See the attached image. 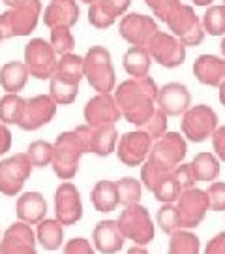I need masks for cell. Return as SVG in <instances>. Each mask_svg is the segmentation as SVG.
Segmentation results:
<instances>
[{
	"label": "cell",
	"mask_w": 225,
	"mask_h": 254,
	"mask_svg": "<svg viewBox=\"0 0 225 254\" xmlns=\"http://www.w3.org/2000/svg\"><path fill=\"white\" fill-rule=\"evenodd\" d=\"M0 254H38L36 234L27 222H13L0 239Z\"/></svg>",
	"instance_id": "18"
},
{
	"label": "cell",
	"mask_w": 225,
	"mask_h": 254,
	"mask_svg": "<svg viewBox=\"0 0 225 254\" xmlns=\"http://www.w3.org/2000/svg\"><path fill=\"white\" fill-rule=\"evenodd\" d=\"M51 47L54 49V53L58 55H66L72 53L73 47H75V38L72 34V27H64V25H58V27L51 28V40H49Z\"/></svg>",
	"instance_id": "37"
},
{
	"label": "cell",
	"mask_w": 225,
	"mask_h": 254,
	"mask_svg": "<svg viewBox=\"0 0 225 254\" xmlns=\"http://www.w3.org/2000/svg\"><path fill=\"white\" fill-rule=\"evenodd\" d=\"M220 51H222V55H224V59H225V36L222 38V42H220Z\"/></svg>",
	"instance_id": "54"
},
{
	"label": "cell",
	"mask_w": 225,
	"mask_h": 254,
	"mask_svg": "<svg viewBox=\"0 0 225 254\" xmlns=\"http://www.w3.org/2000/svg\"><path fill=\"white\" fill-rule=\"evenodd\" d=\"M191 173L195 177V183H210L216 181L220 175V158L212 153H199L189 162Z\"/></svg>",
	"instance_id": "28"
},
{
	"label": "cell",
	"mask_w": 225,
	"mask_h": 254,
	"mask_svg": "<svg viewBox=\"0 0 225 254\" xmlns=\"http://www.w3.org/2000/svg\"><path fill=\"white\" fill-rule=\"evenodd\" d=\"M113 96L117 106L130 125L143 128L156 111L158 85L150 75L132 77L115 87Z\"/></svg>",
	"instance_id": "1"
},
{
	"label": "cell",
	"mask_w": 225,
	"mask_h": 254,
	"mask_svg": "<svg viewBox=\"0 0 225 254\" xmlns=\"http://www.w3.org/2000/svg\"><path fill=\"white\" fill-rule=\"evenodd\" d=\"M189 106H191V94L186 85L173 81L158 89L156 108L163 111L167 117H179Z\"/></svg>",
	"instance_id": "20"
},
{
	"label": "cell",
	"mask_w": 225,
	"mask_h": 254,
	"mask_svg": "<svg viewBox=\"0 0 225 254\" xmlns=\"http://www.w3.org/2000/svg\"><path fill=\"white\" fill-rule=\"evenodd\" d=\"M75 134L79 136L81 143L85 145L87 153H92L105 158L117 149L118 132L115 125H101V127H90V125H81L75 128Z\"/></svg>",
	"instance_id": "12"
},
{
	"label": "cell",
	"mask_w": 225,
	"mask_h": 254,
	"mask_svg": "<svg viewBox=\"0 0 225 254\" xmlns=\"http://www.w3.org/2000/svg\"><path fill=\"white\" fill-rule=\"evenodd\" d=\"M81 2H85V4H89L90 6V4H92V2H96V0H81Z\"/></svg>",
	"instance_id": "55"
},
{
	"label": "cell",
	"mask_w": 225,
	"mask_h": 254,
	"mask_svg": "<svg viewBox=\"0 0 225 254\" xmlns=\"http://www.w3.org/2000/svg\"><path fill=\"white\" fill-rule=\"evenodd\" d=\"M54 77H58V79H62L66 83H81V79L85 77V73H83V57L75 55L73 51L60 55V59L56 61Z\"/></svg>",
	"instance_id": "30"
},
{
	"label": "cell",
	"mask_w": 225,
	"mask_h": 254,
	"mask_svg": "<svg viewBox=\"0 0 225 254\" xmlns=\"http://www.w3.org/2000/svg\"><path fill=\"white\" fill-rule=\"evenodd\" d=\"M193 75L201 85L220 87L225 81V59L216 55H201L193 63Z\"/></svg>",
	"instance_id": "22"
},
{
	"label": "cell",
	"mask_w": 225,
	"mask_h": 254,
	"mask_svg": "<svg viewBox=\"0 0 225 254\" xmlns=\"http://www.w3.org/2000/svg\"><path fill=\"white\" fill-rule=\"evenodd\" d=\"M8 8H17V6H27V4H34V2H40V0H2Z\"/></svg>",
	"instance_id": "50"
},
{
	"label": "cell",
	"mask_w": 225,
	"mask_h": 254,
	"mask_svg": "<svg viewBox=\"0 0 225 254\" xmlns=\"http://www.w3.org/2000/svg\"><path fill=\"white\" fill-rule=\"evenodd\" d=\"M117 19L113 17L111 13H107L105 9L99 6L98 2H92L89 8V23L96 28H109L115 25Z\"/></svg>",
	"instance_id": "42"
},
{
	"label": "cell",
	"mask_w": 225,
	"mask_h": 254,
	"mask_svg": "<svg viewBox=\"0 0 225 254\" xmlns=\"http://www.w3.org/2000/svg\"><path fill=\"white\" fill-rule=\"evenodd\" d=\"M224 4H225V0H224Z\"/></svg>",
	"instance_id": "57"
},
{
	"label": "cell",
	"mask_w": 225,
	"mask_h": 254,
	"mask_svg": "<svg viewBox=\"0 0 225 254\" xmlns=\"http://www.w3.org/2000/svg\"><path fill=\"white\" fill-rule=\"evenodd\" d=\"M118 32L132 46H146L150 42V38L158 32V25L150 15L126 13L120 19Z\"/></svg>",
	"instance_id": "17"
},
{
	"label": "cell",
	"mask_w": 225,
	"mask_h": 254,
	"mask_svg": "<svg viewBox=\"0 0 225 254\" xmlns=\"http://www.w3.org/2000/svg\"><path fill=\"white\" fill-rule=\"evenodd\" d=\"M11 149V132L8 125L0 123V154H6Z\"/></svg>",
	"instance_id": "49"
},
{
	"label": "cell",
	"mask_w": 225,
	"mask_h": 254,
	"mask_svg": "<svg viewBox=\"0 0 225 254\" xmlns=\"http://www.w3.org/2000/svg\"><path fill=\"white\" fill-rule=\"evenodd\" d=\"M117 224L122 236L128 241H134L135 245L146 247L154 239V222L150 218L148 209L141 203H134L124 207L117 218Z\"/></svg>",
	"instance_id": "4"
},
{
	"label": "cell",
	"mask_w": 225,
	"mask_h": 254,
	"mask_svg": "<svg viewBox=\"0 0 225 254\" xmlns=\"http://www.w3.org/2000/svg\"><path fill=\"white\" fill-rule=\"evenodd\" d=\"M15 213L21 222H27L30 226L42 222L47 215V201H45L44 194H40V192L21 194L15 203Z\"/></svg>",
	"instance_id": "24"
},
{
	"label": "cell",
	"mask_w": 225,
	"mask_h": 254,
	"mask_svg": "<svg viewBox=\"0 0 225 254\" xmlns=\"http://www.w3.org/2000/svg\"><path fill=\"white\" fill-rule=\"evenodd\" d=\"M205 254H225V232H220L208 241Z\"/></svg>",
	"instance_id": "48"
},
{
	"label": "cell",
	"mask_w": 225,
	"mask_h": 254,
	"mask_svg": "<svg viewBox=\"0 0 225 254\" xmlns=\"http://www.w3.org/2000/svg\"><path fill=\"white\" fill-rule=\"evenodd\" d=\"M150 59L163 68H179L186 61V46L177 36L158 30L146 44Z\"/></svg>",
	"instance_id": "11"
},
{
	"label": "cell",
	"mask_w": 225,
	"mask_h": 254,
	"mask_svg": "<svg viewBox=\"0 0 225 254\" xmlns=\"http://www.w3.org/2000/svg\"><path fill=\"white\" fill-rule=\"evenodd\" d=\"M25 98H21L19 94L6 92L0 98V123L4 125H19V121L23 117V109H25Z\"/></svg>",
	"instance_id": "32"
},
{
	"label": "cell",
	"mask_w": 225,
	"mask_h": 254,
	"mask_svg": "<svg viewBox=\"0 0 225 254\" xmlns=\"http://www.w3.org/2000/svg\"><path fill=\"white\" fill-rule=\"evenodd\" d=\"M85 121L90 127H101V125H115L117 121H120L122 113L117 106V100L113 96V92L109 94H96L94 98H90L85 104L83 109Z\"/></svg>",
	"instance_id": "19"
},
{
	"label": "cell",
	"mask_w": 225,
	"mask_h": 254,
	"mask_svg": "<svg viewBox=\"0 0 225 254\" xmlns=\"http://www.w3.org/2000/svg\"><path fill=\"white\" fill-rule=\"evenodd\" d=\"M207 198H208V211H225V183L214 181L210 183L207 189Z\"/></svg>",
	"instance_id": "40"
},
{
	"label": "cell",
	"mask_w": 225,
	"mask_h": 254,
	"mask_svg": "<svg viewBox=\"0 0 225 254\" xmlns=\"http://www.w3.org/2000/svg\"><path fill=\"white\" fill-rule=\"evenodd\" d=\"M28 77V68L25 63H19V61H11L6 63L0 68V87L6 92L11 94H19V92L25 89Z\"/></svg>",
	"instance_id": "25"
},
{
	"label": "cell",
	"mask_w": 225,
	"mask_h": 254,
	"mask_svg": "<svg viewBox=\"0 0 225 254\" xmlns=\"http://www.w3.org/2000/svg\"><path fill=\"white\" fill-rule=\"evenodd\" d=\"M171 175H173V179L177 181V185L180 187V190H188V189H191V187L195 185V177H193V173H191L189 164L180 162L177 168H173Z\"/></svg>",
	"instance_id": "44"
},
{
	"label": "cell",
	"mask_w": 225,
	"mask_h": 254,
	"mask_svg": "<svg viewBox=\"0 0 225 254\" xmlns=\"http://www.w3.org/2000/svg\"><path fill=\"white\" fill-rule=\"evenodd\" d=\"M42 2L8 8L0 13V34L4 40L17 36H30L38 27V21L42 15Z\"/></svg>",
	"instance_id": "5"
},
{
	"label": "cell",
	"mask_w": 225,
	"mask_h": 254,
	"mask_svg": "<svg viewBox=\"0 0 225 254\" xmlns=\"http://www.w3.org/2000/svg\"><path fill=\"white\" fill-rule=\"evenodd\" d=\"M199 251H201V243L193 232L180 228L171 234L167 254H199Z\"/></svg>",
	"instance_id": "31"
},
{
	"label": "cell",
	"mask_w": 225,
	"mask_h": 254,
	"mask_svg": "<svg viewBox=\"0 0 225 254\" xmlns=\"http://www.w3.org/2000/svg\"><path fill=\"white\" fill-rule=\"evenodd\" d=\"M54 115H56V104L53 98L49 94H36L25 102L23 117L17 127L27 132H34V130H40L42 127L49 125Z\"/></svg>",
	"instance_id": "16"
},
{
	"label": "cell",
	"mask_w": 225,
	"mask_h": 254,
	"mask_svg": "<svg viewBox=\"0 0 225 254\" xmlns=\"http://www.w3.org/2000/svg\"><path fill=\"white\" fill-rule=\"evenodd\" d=\"M32 162L27 153H17L0 160V194L17 196L32 173Z\"/></svg>",
	"instance_id": "9"
},
{
	"label": "cell",
	"mask_w": 225,
	"mask_h": 254,
	"mask_svg": "<svg viewBox=\"0 0 225 254\" xmlns=\"http://www.w3.org/2000/svg\"><path fill=\"white\" fill-rule=\"evenodd\" d=\"M126 237L122 236L117 220H99L92 232V245L101 254H117L124 247Z\"/></svg>",
	"instance_id": "21"
},
{
	"label": "cell",
	"mask_w": 225,
	"mask_h": 254,
	"mask_svg": "<svg viewBox=\"0 0 225 254\" xmlns=\"http://www.w3.org/2000/svg\"><path fill=\"white\" fill-rule=\"evenodd\" d=\"M218 128V115L216 111L207 106H189L182 113V136L193 141V143H203L208 137H212L214 130Z\"/></svg>",
	"instance_id": "8"
},
{
	"label": "cell",
	"mask_w": 225,
	"mask_h": 254,
	"mask_svg": "<svg viewBox=\"0 0 225 254\" xmlns=\"http://www.w3.org/2000/svg\"><path fill=\"white\" fill-rule=\"evenodd\" d=\"M177 209H179L180 217V228H184V230L197 228L208 213L207 190H201L195 187L182 190L177 200Z\"/></svg>",
	"instance_id": "13"
},
{
	"label": "cell",
	"mask_w": 225,
	"mask_h": 254,
	"mask_svg": "<svg viewBox=\"0 0 225 254\" xmlns=\"http://www.w3.org/2000/svg\"><path fill=\"white\" fill-rule=\"evenodd\" d=\"M156 222L162 228L163 234H169V236L173 232L180 230V217L177 205L175 203H163L158 211V215H156Z\"/></svg>",
	"instance_id": "39"
},
{
	"label": "cell",
	"mask_w": 225,
	"mask_h": 254,
	"mask_svg": "<svg viewBox=\"0 0 225 254\" xmlns=\"http://www.w3.org/2000/svg\"><path fill=\"white\" fill-rule=\"evenodd\" d=\"M195 6H203V8H207V6H210L214 0H191Z\"/></svg>",
	"instance_id": "53"
},
{
	"label": "cell",
	"mask_w": 225,
	"mask_h": 254,
	"mask_svg": "<svg viewBox=\"0 0 225 254\" xmlns=\"http://www.w3.org/2000/svg\"><path fill=\"white\" fill-rule=\"evenodd\" d=\"M87 153L85 145L81 143L79 136L75 134V130L62 132L60 136L54 139L53 143V168L54 175L60 181H70L79 172V162L81 156Z\"/></svg>",
	"instance_id": "3"
},
{
	"label": "cell",
	"mask_w": 225,
	"mask_h": 254,
	"mask_svg": "<svg viewBox=\"0 0 225 254\" xmlns=\"http://www.w3.org/2000/svg\"><path fill=\"white\" fill-rule=\"evenodd\" d=\"M150 64H152V59H150V53L144 46H132L124 53V59H122V66L132 77L148 75Z\"/></svg>",
	"instance_id": "27"
},
{
	"label": "cell",
	"mask_w": 225,
	"mask_h": 254,
	"mask_svg": "<svg viewBox=\"0 0 225 254\" xmlns=\"http://www.w3.org/2000/svg\"><path fill=\"white\" fill-rule=\"evenodd\" d=\"M143 130L148 134V136L152 137L154 141H156V139H160L162 136L167 134V115L156 108L154 115L150 117V121L143 127Z\"/></svg>",
	"instance_id": "41"
},
{
	"label": "cell",
	"mask_w": 225,
	"mask_h": 254,
	"mask_svg": "<svg viewBox=\"0 0 225 254\" xmlns=\"http://www.w3.org/2000/svg\"><path fill=\"white\" fill-rule=\"evenodd\" d=\"M77 94H79V83H66L54 75L49 79V96L56 106H70L75 102Z\"/></svg>",
	"instance_id": "33"
},
{
	"label": "cell",
	"mask_w": 225,
	"mask_h": 254,
	"mask_svg": "<svg viewBox=\"0 0 225 254\" xmlns=\"http://www.w3.org/2000/svg\"><path fill=\"white\" fill-rule=\"evenodd\" d=\"M165 25L169 27L173 36H177L186 47L199 46L205 40V28L201 25V19L195 15V11L191 6H186L180 2L177 8L171 11V15L167 17Z\"/></svg>",
	"instance_id": "7"
},
{
	"label": "cell",
	"mask_w": 225,
	"mask_h": 254,
	"mask_svg": "<svg viewBox=\"0 0 225 254\" xmlns=\"http://www.w3.org/2000/svg\"><path fill=\"white\" fill-rule=\"evenodd\" d=\"M212 147L220 160L225 162V127H218L212 134Z\"/></svg>",
	"instance_id": "47"
},
{
	"label": "cell",
	"mask_w": 225,
	"mask_h": 254,
	"mask_svg": "<svg viewBox=\"0 0 225 254\" xmlns=\"http://www.w3.org/2000/svg\"><path fill=\"white\" fill-rule=\"evenodd\" d=\"M128 254H148V251H146L144 247H141V245H134L130 251H128Z\"/></svg>",
	"instance_id": "51"
},
{
	"label": "cell",
	"mask_w": 225,
	"mask_h": 254,
	"mask_svg": "<svg viewBox=\"0 0 225 254\" xmlns=\"http://www.w3.org/2000/svg\"><path fill=\"white\" fill-rule=\"evenodd\" d=\"M83 73L90 87L99 94H109L117 87L113 59L103 46H92L87 51L83 57Z\"/></svg>",
	"instance_id": "2"
},
{
	"label": "cell",
	"mask_w": 225,
	"mask_h": 254,
	"mask_svg": "<svg viewBox=\"0 0 225 254\" xmlns=\"http://www.w3.org/2000/svg\"><path fill=\"white\" fill-rule=\"evenodd\" d=\"M64 254H96L94 245L85 237H73L64 245Z\"/></svg>",
	"instance_id": "45"
},
{
	"label": "cell",
	"mask_w": 225,
	"mask_h": 254,
	"mask_svg": "<svg viewBox=\"0 0 225 254\" xmlns=\"http://www.w3.org/2000/svg\"><path fill=\"white\" fill-rule=\"evenodd\" d=\"M218 96H220V102H222V106L225 108V81L218 87Z\"/></svg>",
	"instance_id": "52"
},
{
	"label": "cell",
	"mask_w": 225,
	"mask_h": 254,
	"mask_svg": "<svg viewBox=\"0 0 225 254\" xmlns=\"http://www.w3.org/2000/svg\"><path fill=\"white\" fill-rule=\"evenodd\" d=\"M90 200H92V205L96 207V211L99 213H111L115 211L118 205V196H117V185L115 181H98L92 189V194H90Z\"/></svg>",
	"instance_id": "29"
},
{
	"label": "cell",
	"mask_w": 225,
	"mask_h": 254,
	"mask_svg": "<svg viewBox=\"0 0 225 254\" xmlns=\"http://www.w3.org/2000/svg\"><path fill=\"white\" fill-rule=\"evenodd\" d=\"M83 217V201L79 189L70 181L58 185L54 192V218L62 226H72Z\"/></svg>",
	"instance_id": "14"
},
{
	"label": "cell",
	"mask_w": 225,
	"mask_h": 254,
	"mask_svg": "<svg viewBox=\"0 0 225 254\" xmlns=\"http://www.w3.org/2000/svg\"><path fill=\"white\" fill-rule=\"evenodd\" d=\"M96 2L115 19H118L120 15H126L128 8L132 4V0H96Z\"/></svg>",
	"instance_id": "46"
},
{
	"label": "cell",
	"mask_w": 225,
	"mask_h": 254,
	"mask_svg": "<svg viewBox=\"0 0 225 254\" xmlns=\"http://www.w3.org/2000/svg\"><path fill=\"white\" fill-rule=\"evenodd\" d=\"M201 25L210 36H224L225 34V4L222 6H208L203 15Z\"/></svg>",
	"instance_id": "35"
},
{
	"label": "cell",
	"mask_w": 225,
	"mask_h": 254,
	"mask_svg": "<svg viewBox=\"0 0 225 254\" xmlns=\"http://www.w3.org/2000/svg\"><path fill=\"white\" fill-rule=\"evenodd\" d=\"M180 187L177 185V181L173 179L171 172L169 173H163L160 177V181L156 183V187L152 189L154 198L162 203H177L180 196Z\"/></svg>",
	"instance_id": "36"
},
{
	"label": "cell",
	"mask_w": 225,
	"mask_h": 254,
	"mask_svg": "<svg viewBox=\"0 0 225 254\" xmlns=\"http://www.w3.org/2000/svg\"><path fill=\"white\" fill-rule=\"evenodd\" d=\"M36 241L45 251H58L64 243V226L56 218H44L36 224Z\"/></svg>",
	"instance_id": "26"
},
{
	"label": "cell",
	"mask_w": 225,
	"mask_h": 254,
	"mask_svg": "<svg viewBox=\"0 0 225 254\" xmlns=\"http://www.w3.org/2000/svg\"><path fill=\"white\" fill-rule=\"evenodd\" d=\"M2 40H4V38H2V34H0V42H2Z\"/></svg>",
	"instance_id": "56"
},
{
	"label": "cell",
	"mask_w": 225,
	"mask_h": 254,
	"mask_svg": "<svg viewBox=\"0 0 225 254\" xmlns=\"http://www.w3.org/2000/svg\"><path fill=\"white\" fill-rule=\"evenodd\" d=\"M58 55L44 38H34L25 46V61L28 73L36 79H51L56 70Z\"/></svg>",
	"instance_id": "10"
},
{
	"label": "cell",
	"mask_w": 225,
	"mask_h": 254,
	"mask_svg": "<svg viewBox=\"0 0 225 254\" xmlns=\"http://www.w3.org/2000/svg\"><path fill=\"white\" fill-rule=\"evenodd\" d=\"M186 153H188L186 137L180 136L179 132H167L165 136L152 143V149H150V154L146 160L152 162L160 172L169 173L173 172V168L184 162Z\"/></svg>",
	"instance_id": "6"
},
{
	"label": "cell",
	"mask_w": 225,
	"mask_h": 254,
	"mask_svg": "<svg viewBox=\"0 0 225 254\" xmlns=\"http://www.w3.org/2000/svg\"><path fill=\"white\" fill-rule=\"evenodd\" d=\"M152 143L154 139L144 130H135V132H126L124 136H120L115 151H117L118 160L124 166L135 168V166H141L148 158Z\"/></svg>",
	"instance_id": "15"
},
{
	"label": "cell",
	"mask_w": 225,
	"mask_h": 254,
	"mask_svg": "<svg viewBox=\"0 0 225 254\" xmlns=\"http://www.w3.org/2000/svg\"><path fill=\"white\" fill-rule=\"evenodd\" d=\"M79 21V6L75 0H51L44 9V23L49 28L64 25L73 27Z\"/></svg>",
	"instance_id": "23"
},
{
	"label": "cell",
	"mask_w": 225,
	"mask_h": 254,
	"mask_svg": "<svg viewBox=\"0 0 225 254\" xmlns=\"http://www.w3.org/2000/svg\"><path fill=\"white\" fill-rule=\"evenodd\" d=\"M117 185V196L120 205H134L141 201V194H143V183L137 181L135 177H122L120 181H115Z\"/></svg>",
	"instance_id": "34"
},
{
	"label": "cell",
	"mask_w": 225,
	"mask_h": 254,
	"mask_svg": "<svg viewBox=\"0 0 225 254\" xmlns=\"http://www.w3.org/2000/svg\"><path fill=\"white\" fill-rule=\"evenodd\" d=\"M27 156L30 158L34 168L51 166V162H53V143H49L45 139H36L28 145Z\"/></svg>",
	"instance_id": "38"
},
{
	"label": "cell",
	"mask_w": 225,
	"mask_h": 254,
	"mask_svg": "<svg viewBox=\"0 0 225 254\" xmlns=\"http://www.w3.org/2000/svg\"><path fill=\"white\" fill-rule=\"evenodd\" d=\"M144 4L152 9V13L163 23L171 15V11L180 4V0H144Z\"/></svg>",
	"instance_id": "43"
}]
</instances>
